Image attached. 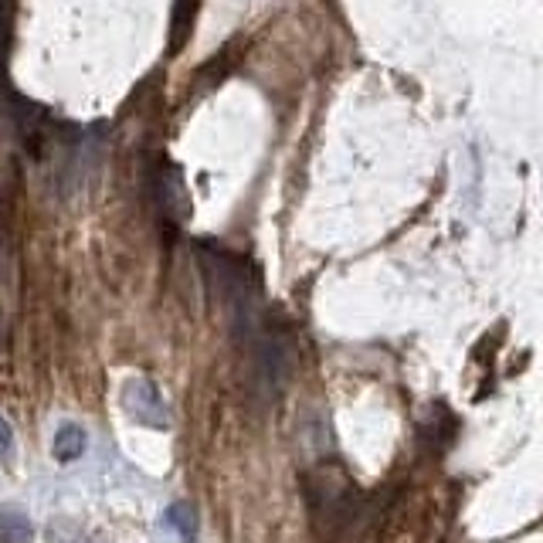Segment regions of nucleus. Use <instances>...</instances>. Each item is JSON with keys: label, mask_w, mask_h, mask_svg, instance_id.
Returning <instances> with one entry per match:
<instances>
[{"label": "nucleus", "mask_w": 543, "mask_h": 543, "mask_svg": "<svg viewBox=\"0 0 543 543\" xmlns=\"http://www.w3.org/2000/svg\"><path fill=\"white\" fill-rule=\"evenodd\" d=\"M201 255V269H204V279L214 296L221 299L224 306L235 309L238 316V326L245 330L252 323V306H255V296H258V279H255V269L245 262V258L224 252L218 245H201L197 248Z\"/></svg>", "instance_id": "obj_1"}, {"label": "nucleus", "mask_w": 543, "mask_h": 543, "mask_svg": "<svg viewBox=\"0 0 543 543\" xmlns=\"http://www.w3.org/2000/svg\"><path fill=\"white\" fill-rule=\"evenodd\" d=\"M309 510H313V527L323 540H336L343 527L357 513V493L353 482L340 472H320L309 482Z\"/></svg>", "instance_id": "obj_2"}, {"label": "nucleus", "mask_w": 543, "mask_h": 543, "mask_svg": "<svg viewBox=\"0 0 543 543\" xmlns=\"http://www.w3.org/2000/svg\"><path fill=\"white\" fill-rule=\"evenodd\" d=\"M255 377L265 394H279L292 377V343L282 330H258L255 336Z\"/></svg>", "instance_id": "obj_3"}, {"label": "nucleus", "mask_w": 543, "mask_h": 543, "mask_svg": "<svg viewBox=\"0 0 543 543\" xmlns=\"http://www.w3.org/2000/svg\"><path fill=\"white\" fill-rule=\"evenodd\" d=\"M123 411L146 428H170L167 401L160 398V387L146 377H129L123 384Z\"/></svg>", "instance_id": "obj_4"}, {"label": "nucleus", "mask_w": 543, "mask_h": 543, "mask_svg": "<svg viewBox=\"0 0 543 543\" xmlns=\"http://www.w3.org/2000/svg\"><path fill=\"white\" fill-rule=\"evenodd\" d=\"M157 201L160 208L167 214H174V218H187V208H191V201H187V191H184V177H180L177 167H163V174L157 177Z\"/></svg>", "instance_id": "obj_5"}, {"label": "nucleus", "mask_w": 543, "mask_h": 543, "mask_svg": "<svg viewBox=\"0 0 543 543\" xmlns=\"http://www.w3.org/2000/svg\"><path fill=\"white\" fill-rule=\"evenodd\" d=\"M0 543H34V527L28 513L14 510V506L0 510Z\"/></svg>", "instance_id": "obj_6"}, {"label": "nucleus", "mask_w": 543, "mask_h": 543, "mask_svg": "<svg viewBox=\"0 0 543 543\" xmlns=\"http://www.w3.org/2000/svg\"><path fill=\"white\" fill-rule=\"evenodd\" d=\"M85 452V428L82 425H62L55 435V459L75 462Z\"/></svg>", "instance_id": "obj_7"}, {"label": "nucleus", "mask_w": 543, "mask_h": 543, "mask_svg": "<svg viewBox=\"0 0 543 543\" xmlns=\"http://www.w3.org/2000/svg\"><path fill=\"white\" fill-rule=\"evenodd\" d=\"M170 523L184 537V543H197V513L191 503H174L170 506Z\"/></svg>", "instance_id": "obj_8"}, {"label": "nucleus", "mask_w": 543, "mask_h": 543, "mask_svg": "<svg viewBox=\"0 0 543 543\" xmlns=\"http://www.w3.org/2000/svg\"><path fill=\"white\" fill-rule=\"evenodd\" d=\"M14 11L17 0H0V58L11 51V38H14Z\"/></svg>", "instance_id": "obj_9"}, {"label": "nucleus", "mask_w": 543, "mask_h": 543, "mask_svg": "<svg viewBox=\"0 0 543 543\" xmlns=\"http://www.w3.org/2000/svg\"><path fill=\"white\" fill-rule=\"evenodd\" d=\"M11 442H14V432H11V425H7V418L0 415V455L11 452Z\"/></svg>", "instance_id": "obj_10"}, {"label": "nucleus", "mask_w": 543, "mask_h": 543, "mask_svg": "<svg viewBox=\"0 0 543 543\" xmlns=\"http://www.w3.org/2000/svg\"><path fill=\"white\" fill-rule=\"evenodd\" d=\"M0 343H4V320H0Z\"/></svg>", "instance_id": "obj_11"}]
</instances>
